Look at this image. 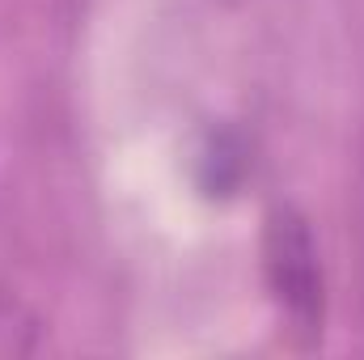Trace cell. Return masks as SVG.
Listing matches in <instances>:
<instances>
[{"mask_svg":"<svg viewBox=\"0 0 364 360\" xmlns=\"http://www.w3.org/2000/svg\"><path fill=\"white\" fill-rule=\"evenodd\" d=\"M263 284L284 335L296 348H318L326 335V268L309 216L296 203H275L263 221Z\"/></svg>","mask_w":364,"mask_h":360,"instance_id":"cell-1","label":"cell"},{"mask_svg":"<svg viewBox=\"0 0 364 360\" xmlns=\"http://www.w3.org/2000/svg\"><path fill=\"white\" fill-rule=\"evenodd\" d=\"M195 170H199V191L212 195V199H229L242 191V182L250 174V153H246V140L233 132V127H216L208 132L199 157H195Z\"/></svg>","mask_w":364,"mask_h":360,"instance_id":"cell-2","label":"cell"},{"mask_svg":"<svg viewBox=\"0 0 364 360\" xmlns=\"http://www.w3.org/2000/svg\"><path fill=\"white\" fill-rule=\"evenodd\" d=\"M43 318L13 292H0V360L34 356L43 348Z\"/></svg>","mask_w":364,"mask_h":360,"instance_id":"cell-3","label":"cell"},{"mask_svg":"<svg viewBox=\"0 0 364 360\" xmlns=\"http://www.w3.org/2000/svg\"><path fill=\"white\" fill-rule=\"evenodd\" d=\"M352 250H356V297L364 314V127L356 144V182H352Z\"/></svg>","mask_w":364,"mask_h":360,"instance_id":"cell-4","label":"cell"},{"mask_svg":"<svg viewBox=\"0 0 364 360\" xmlns=\"http://www.w3.org/2000/svg\"><path fill=\"white\" fill-rule=\"evenodd\" d=\"M220 4H242V0H220Z\"/></svg>","mask_w":364,"mask_h":360,"instance_id":"cell-5","label":"cell"}]
</instances>
